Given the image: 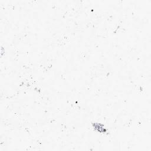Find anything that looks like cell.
Masks as SVG:
<instances>
[{
	"label": "cell",
	"mask_w": 151,
	"mask_h": 151,
	"mask_svg": "<svg viewBox=\"0 0 151 151\" xmlns=\"http://www.w3.org/2000/svg\"><path fill=\"white\" fill-rule=\"evenodd\" d=\"M93 127L94 129L97 130L99 133H101V134H106V133H107V129H106L105 128H104V126L102 125L100 123H93Z\"/></svg>",
	"instance_id": "6da1fadb"
}]
</instances>
